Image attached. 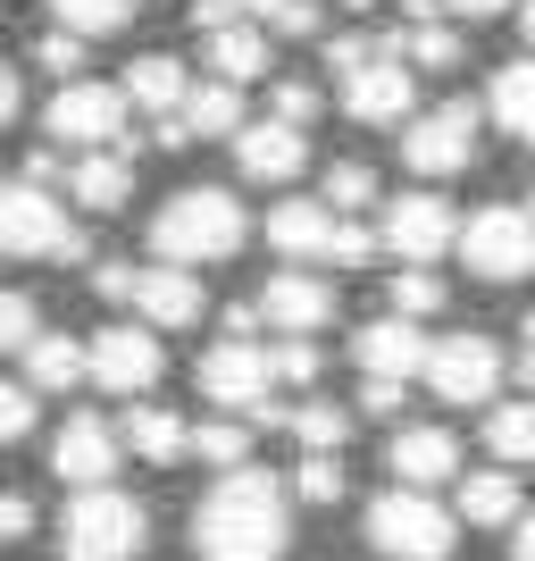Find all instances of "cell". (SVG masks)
<instances>
[{
  "label": "cell",
  "mask_w": 535,
  "mask_h": 561,
  "mask_svg": "<svg viewBox=\"0 0 535 561\" xmlns=\"http://www.w3.org/2000/svg\"><path fill=\"white\" fill-rule=\"evenodd\" d=\"M293 545V494L268 469H226L201 503H193V553L201 561H284Z\"/></svg>",
  "instance_id": "cell-1"
},
{
  "label": "cell",
  "mask_w": 535,
  "mask_h": 561,
  "mask_svg": "<svg viewBox=\"0 0 535 561\" xmlns=\"http://www.w3.org/2000/svg\"><path fill=\"white\" fill-rule=\"evenodd\" d=\"M243 234H252V218H243V202H234L226 185H185V193H167L160 210H151V252L185 260V268L234 260Z\"/></svg>",
  "instance_id": "cell-2"
},
{
  "label": "cell",
  "mask_w": 535,
  "mask_h": 561,
  "mask_svg": "<svg viewBox=\"0 0 535 561\" xmlns=\"http://www.w3.org/2000/svg\"><path fill=\"white\" fill-rule=\"evenodd\" d=\"M0 252L9 260H50V268H84L93 243L68 227V202H59L43 176H18V185H0Z\"/></svg>",
  "instance_id": "cell-3"
},
{
  "label": "cell",
  "mask_w": 535,
  "mask_h": 561,
  "mask_svg": "<svg viewBox=\"0 0 535 561\" xmlns=\"http://www.w3.org/2000/svg\"><path fill=\"white\" fill-rule=\"evenodd\" d=\"M151 545V512L117 486H75L68 519H59V561H142Z\"/></svg>",
  "instance_id": "cell-4"
},
{
  "label": "cell",
  "mask_w": 535,
  "mask_h": 561,
  "mask_svg": "<svg viewBox=\"0 0 535 561\" xmlns=\"http://www.w3.org/2000/svg\"><path fill=\"white\" fill-rule=\"evenodd\" d=\"M360 528H369V553H385V561H443L452 537H461V512H443L435 486H394L369 503Z\"/></svg>",
  "instance_id": "cell-5"
},
{
  "label": "cell",
  "mask_w": 535,
  "mask_h": 561,
  "mask_svg": "<svg viewBox=\"0 0 535 561\" xmlns=\"http://www.w3.org/2000/svg\"><path fill=\"white\" fill-rule=\"evenodd\" d=\"M126 117H135V93L126 84H93V76H68L43 110L50 142H75V151H101V142H126Z\"/></svg>",
  "instance_id": "cell-6"
},
{
  "label": "cell",
  "mask_w": 535,
  "mask_h": 561,
  "mask_svg": "<svg viewBox=\"0 0 535 561\" xmlns=\"http://www.w3.org/2000/svg\"><path fill=\"white\" fill-rule=\"evenodd\" d=\"M461 260H468V277H486V285L535 277V210H519V202H486V210L461 227Z\"/></svg>",
  "instance_id": "cell-7"
},
{
  "label": "cell",
  "mask_w": 535,
  "mask_h": 561,
  "mask_svg": "<svg viewBox=\"0 0 535 561\" xmlns=\"http://www.w3.org/2000/svg\"><path fill=\"white\" fill-rule=\"evenodd\" d=\"M193 386L218 402V411H243V420H268L259 402H268V386H284L277 377V352L252 344V335H226V344L201 352V369H193Z\"/></svg>",
  "instance_id": "cell-8"
},
{
  "label": "cell",
  "mask_w": 535,
  "mask_h": 561,
  "mask_svg": "<svg viewBox=\"0 0 535 561\" xmlns=\"http://www.w3.org/2000/svg\"><path fill=\"white\" fill-rule=\"evenodd\" d=\"M493 386H502V344L493 335H435L427 344V394L452 402V411H477V402H493Z\"/></svg>",
  "instance_id": "cell-9"
},
{
  "label": "cell",
  "mask_w": 535,
  "mask_h": 561,
  "mask_svg": "<svg viewBox=\"0 0 535 561\" xmlns=\"http://www.w3.org/2000/svg\"><path fill=\"white\" fill-rule=\"evenodd\" d=\"M477 160V110L468 101H435L402 126V168L410 176H461Z\"/></svg>",
  "instance_id": "cell-10"
},
{
  "label": "cell",
  "mask_w": 535,
  "mask_h": 561,
  "mask_svg": "<svg viewBox=\"0 0 535 561\" xmlns=\"http://www.w3.org/2000/svg\"><path fill=\"white\" fill-rule=\"evenodd\" d=\"M344 110L360 117V126H410V117H419V68H410L402 50L360 59V68L344 76Z\"/></svg>",
  "instance_id": "cell-11"
},
{
  "label": "cell",
  "mask_w": 535,
  "mask_h": 561,
  "mask_svg": "<svg viewBox=\"0 0 535 561\" xmlns=\"http://www.w3.org/2000/svg\"><path fill=\"white\" fill-rule=\"evenodd\" d=\"M126 461V427H109L101 411H68V427L50 436V478L68 486H109Z\"/></svg>",
  "instance_id": "cell-12"
},
{
  "label": "cell",
  "mask_w": 535,
  "mask_h": 561,
  "mask_svg": "<svg viewBox=\"0 0 535 561\" xmlns=\"http://www.w3.org/2000/svg\"><path fill=\"white\" fill-rule=\"evenodd\" d=\"M167 369V352H160V328L142 319V328H101L93 335V386H109V394L142 402L151 386H160Z\"/></svg>",
  "instance_id": "cell-13"
},
{
  "label": "cell",
  "mask_w": 535,
  "mask_h": 561,
  "mask_svg": "<svg viewBox=\"0 0 535 561\" xmlns=\"http://www.w3.org/2000/svg\"><path fill=\"white\" fill-rule=\"evenodd\" d=\"M385 252H394V260L461 252V218H452V202H443V193H402V202H385Z\"/></svg>",
  "instance_id": "cell-14"
},
{
  "label": "cell",
  "mask_w": 535,
  "mask_h": 561,
  "mask_svg": "<svg viewBox=\"0 0 535 561\" xmlns=\"http://www.w3.org/2000/svg\"><path fill=\"white\" fill-rule=\"evenodd\" d=\"M234 168H243L252 185H293V176L310 168V142H302V126H293V117L268 110V117H252V126L234 135Z\"/></svg>",
  "instance_id": "cell-15"
},
{
  "label": "cell",
  "mask_w": 535,
  "mask_h": 561,
  "mask_svg": "<svg viewBox=\"0 0 535 561\" xmlns=\"http://www.w3.org/2000/svg\"><path fill=\"white\" fill-rule=\"evenodd\" d=\"M201 268H185V260H151V268H135V319H151V328H193L201 319Z\"/></svg>",
  "instance_id": "cell-16"
},
{
  "label": "cell",
  "mask_w": 535,
  "mask_h": 561,
  "mask_svg": "<svg viewBox=\"0 0 535 561\" xmlns=\"http://www.w3.org/2000/svg\"><path fill=\"white\" fill-rule=\"evenodd\" d=\"M68 202L93 218H117L126 202H135V151L126 142H101V151H84V160L68 168Z\"/></svg>",
  "instance_id": "cell-17"
},
{
  "label": "cell",
  "mask_w": 535,
  "mask_h": 561,
  "mask_svg": "<svg viewBox=\"0 0 535 561\" xmlns=\"http://www.w3.org/2000/svg\"><path fill=\"white\" fill-rule=\"evenodd\" d=\"M351 352H360L369 377H427V335H419V319H402V310L369 319V328L351 335Z\"/></svg>",
  "instance_id": "cell-18"
},
{
  "label": "cell",
  "mask_w": 535,
  "mask_h": 561,
  "mask_svg": "<svg viewBox=\"0 0 535 561\" xmlns=\"http://www.w3.org/2000/svg\"><path fill=\"white\" fill-rule=\"evenodd\" d=\"M259 310H268V328H284V335H318L326 319H335V285L284 268V277L259 285Z\"/></svg>",
  "instance_id": "cell-19"
},
{
  "label": "cell",
  "mask_w": 535,
  "mask_h": 561,
  "mask_svg": "<svg viewBox=\"0 0 535 561\" xmlns=\"http://www.w3.org/2000/svg\"><path fill=\"white\" fill-rule=\"evenodd\" d=\"M385 469H394V486H443V478H461V445H452V427H394Z\"/></svg>",
  "instance_id": "cell-20"
},
{
  "label": "cell",
  "mask_w": 535,
  "mask_h": 561,
  "mask_svg": "<svg viewBox=\"0 0 535 561\" xmlns=\"http://www.w3.org/2000/svg\"><path fill=\"white\" fill-rule=\"evenodd\" d=\"M25 360V377L43 386V394H75L84 377H93V335H59V328H43L34 344L18 352Z\"/></svg>",
  "instance_id": "cell-21"
},
{
  "label": "cell",
  "mask_w": 535,
  "mask_h": 561,
  "mask_svg": "<svg viewBox=\"0 0 535 561\" xmlns=\"http://www.w3.org/2000/svg\"><path fill=\"white\" fill-rule=\"evenodd\" d=\"M117 427H126V445H135L151 469L193 461V427H185V411H167V402H151V394H142V402H135V411H126Z\"/></svg>",
  "instance_id": "cell-22"
},
{
  "label": "cell",
  "mask_w": 535,
  "mask_h": 561,
  "mask_svg": "<svg viewBox=\"0 0 535 561\" xmlns=\"http://www.w3.org/2000/svg\"><path fill=\"white\" fill-rule=\"evenodd\" d=\"M335 227H344L335 202H277V210H268V243H277L284 260H326Z\"/></svg>",
  "instance_id": "cell-23"
},
{
  "label": "cell",
  "mask_w": 535,
  "mask_h": 561,
  "mask_svg": "<svg viewBox=\"0 0 535 561\" xmlns=\"http://www.w3.org/2000/svg\"><path fill=\"white\" fill-rule=\"evenodd\" d=\"M126 93H135V110H142V117H167V110H185V101H193V76H185V59H167V50H142L135 68H126Z\"/></svg>",
  "instance_id": "cell-24"
},
{
  "label": "cell",
  "mask_w": 535,
  "mask_h": 561,
  "mask_svg": "<svg viewBox=\"0 0 535 561\" xmlns=\"http://www.w3.org/2000/svg\"><path fill=\"white\" fill-rule=\"evenodd\" d=\"M486 110H493V126H502L511 142H527V151H535V50H527V59H511V68H493Z\"/></svg>",
  "instance_id": "cell-25"
},
{
  "label": "cell",
  "mask_w": 535,
  "mask_h": 561,
  "mask_svg": "<svg viewBox=\"0 0 535 561\" xmlns=\"http://www.w3.org/2000/svg\"><path fill=\"white\" fill-rule=\"evenodd\" d=\"M210 76H234V84H259V76H277L268 68V25H218L210 34Z\"/></svg>",
  "instance_id": "cell-26"
},
{
  "label": "cell",
  "mask_w": 535,
  "mask_h": 561,
  "mask_svg": "<svg viewBox=\"0 0 535 561\" xmlns=\"http://www.w3.org/2000/svg\"><path fill=\"white\" fill-rule=\"evenodd\" d=\"M461 519H468V528H511V519H519V478H511V461L461 478Z\"/></svg>",
  "instance_id": "cell-27"
},
{
  "label": "cell",
  "mask_w": 535,
  "mask_h": 561,
  "mask_svg": "<svg viewBox=\"0 0 535 561\" xmlns=\"http://www.w3.org/2000/svg\"><path fill=\"white\" fill-rule=\"evenodd\" d=\"M385 50H402V59H410L419 76L461 68V34H452L443 18H410V25H394V34H385Z\"/></svg>",
  "instance_id": "cell-28"
},
{
  "label": "cell",
  "mask_w": 535,
  "mask_h": 561,
  "mask_svg": "<svg viewBox=\"0 0 535 561\" xmlns=\"http://www.w3.org/2000/svg\"><path fill=\"white\" fill-rule=\"evenodd\" d=\"M185 117H193V135H201V142L243 135V126H252V117H243V84H234V76H210V84H193Z\"/></svg>",
  "instance_id": "cell-29"
},
{
  "label": "cell",
  "mask_w": 535,
  "mask_h": 561,
  "mask_svg": "<svg viewBox=\"0 0 535 561\" xmlns=\"http://www.w3.org/2000/svg\"><path fill=\"white\" fill-rule=\"evenodd\" d=\"M43 9H50V25H75V34H93V43L142 18V0H43Z\"/></svg>",
  "instance_id": "cell-30"
},
{
  "label": "cell",
  "mask_w": 535,
  "mask_h": 561,
  "mask_svg": "<svg viewBox=\"0 0 535 561\" xmlns=\"http://www.w3.org/2000/svg\"><path fill=\"white\" fill-rule=\"evenodd\" d=\"M351 420H360V411H344V402H302V411H293V445L302 453H344Z\"/></svg>",
  "instance_id": "cell-31"
},
{
  "label": "cell",
  "mask_w": 535,
  "mask_h": 561,
  "mask_svg": "<svg viewBox=\"0 0 535 561\" xmlns=\"http://www.w3.org/2000/svg\"><path fill=\"white\" fill-rule=\"evenodd\" d=\"M486 445H493V461H535V394L493 411V420H486Z\"/></svg>",
  "instance_id": "cell-32"
},
{
  "label": "cell",
  "mask_w": 535,
  "mask_h": 561,
  "mask_svg": "<svg viewBox=\"0 0 535 561\" xmlns=\"http://www.w3.org/2000/svg\"><path fill=\"white\" fill-rule=\"evenodd\" d=\"M193 461L243 469V461H252V427H243V420H201V427H193Z\"/></svg>",
  "instance_id": "cell-33"
},
{
  "label": "cell",
  "mask_w": 535,
  "mask_h": 561,
  "mask_svg": "<svg viewBox=\"0 0 535 561\" xmlns=\"http://www.w3.org/2000/svg\"><path fill=\"white\" fill-rule=\"evenodd\" d=\"M385 302H394L402 319H435L443 310V277H427V260H410L402 277H385Z\"/></svg>",
  "instance_id": "cell-34"
},
{
  "label": "cell",
  "mask_w": 535,
  "mask_h": 561,
  "mask_svg": "<svg viewBox=\"0 0 535 561\" xmlns=\"http://www.w3.org/2000/svg\"><path fill=\"white\" fill-rule=\"evenodd\" d=\"M84 59H93V34H75V25H50L43 43H34V68L59 76V84H68V76H84Z\"/></svg>",
  "instance_id": "cell-35"
},
{
  "label": "cell",
  "mask_w": 535,
  "mask_h": 561,
  "mask_svg": "<svg viewBox=\"0 0 535 561\" xmlns=\"http://www.w3.org/2000/svg\"><path fill=\"white\" fill-rule=\"evenodd\" d=\"M293 494H302V503H344V453H302Z\"/></svg>",
  "instance_id": "cell-36"
},
{
  "label": "cell",
  "mask_w": 535,
  "mask_h": 561,
  "mask_svg": "<svg viewBox=\"0 0 535 561\" xmlns=\"http://www.w3.org/2000/svg\"><path fill=\"white\" fill-rule=\"evenodd\" d=\"M326 202H335V210H369L376 202V168L369 160H335L326 168Z\"/></svg>",
  "instance_id": "cell-37"
},
{
  "label": "cell",
  "mask_w": 535,
  "mask_h": 561,
  "mask_svg": "<svg viewBox=\"0 0 535 561\" xmlns=\"http://www.w3.org/2000/svg\"><path fill=\"white\" fill-rule=\"evenodd\" d=\"M34 394H43V386H34V377H0V445H25V436H34Z\"/></svg>",
  "instance_id": "cell-38"
},
{
  "label": "cell",
  "mask_w": 535,
  "mask_h": 561,
  "mask_svg": "<svg viewBox=\"0 0 535 561\" xmlns=\"http://www.w3.org/2000/svg\"><path fill=\"white\" fill-rule=\"evenodd\" d=\"M376 252H385V227H360V218L344 210V227H335V243H326V260H335V268H369Z\"/></svg>",
  "instance_id": "cell-39"
},
{
  "label": "cell",
  "mask_w": 535,
  "mask_h": 561,
  "mask_svg": "<svg viewBox=\"0 0 535 561\" xmlns=\"http://www.w3.org/2000/svg\"><path fill=\"white\" fill-rule=\"evenodd\" d=\"M268 110H277V117H293V126H310V117L326 110V93L310 84V76H268Z\"/></svg>",
  "instance_id": "cell-40"
},
{
  "label": "cell",
  "mask_w": 535,
  "mask_h": 561,
  "mask_svg": "<svg viewBox=\"0 0 535 561\" xmlns=\"http://www.w3.org/2000/svg\"><path fill=\"white\" fill-rule=\"evenodd\" d=\"M268 34H318V0H243Z\"/></svg>",
  "instance_id": "cell-41"
},
{
  "label": "cell",
  "mask_w": 535,
  "mask_h": 561,
  "mask_svg": "<svg viewBox=\"0 0 535 561\" xmlns=\"http://www.w3.org/2000/svg\"><path fill=\"white\" fill-rule=\"evenodd\" d=\"M43 335V310H34V294H0V352H25Z\"/></svg>",
  "instance_id": "cell-42"
},
{
  "label": "cell",
  "mask_w": 535,
  "mask_h": 561,
  "mask_svg": "<svg viewBox=\"0 0 535 561\" xmlns=\"http://www.w3.org/2000/svg\"><path fill=\"white\" fill-rule=\"evenodd\" d=\"M93 294H101V302H117V310H135V260H101Z\"/></svg>",
  "instance_id": "cell-43"
},
{
  "label": "cell",
  "mask_w": 535,
  "mask_h": 561,
  "mask_svg": "<svg viewBox=\"0 0 535 561\" xmlns=\"http://www.w3.org/2000/svg\"><path fill=\"white\" fill-rule=\"evenodd\" d=\"M385 43H369V34H326V76H351L360 59H376Z\"/></svg>",
  "instance_id": "cell-44"
},
{
  "label": "cell",
  "mask_w": 535,
  "mask_h": 561,
  "mask_svg": "<svg viewBox=\"0 0 535 561\" xmlns=\"http://www.w3.org/2000/svg\"><path fill=\"white\" fill-rule=\"evenodd\" d=\"M277 377H284V386H310V377H318V344H310V335L277 344Z\"/></svg>",
  "instance_id": "cell-45"
},
{
  "label": "cell",
  "mask_w": 535,
  "mask_h": 561,
  "mask_svg": "<svg viewBox=\"0 0 535 561\" xmlns=\"http://www.w3.org/2000/svg\"><path fill=\"white\" fill-rule=\"evenodd\" d=\"M185 18H193V34H218V25H234V18H252V9H243V0H193Z\"/></svg>",
  "instance_id": "cell-46"
},
{
  "label": "cell",
  "mask_w": 535,
  "mask_h": 561,
  "mask_svg": "<svg viewBox=\"0 0 535 561\" xmlns=\"http://www.w3.org/2000/svg\"><path fill=\"white\" fill-rule=\"evenodd\" d=\"M18 537H34V503H25V494H0V545H18Z\"/></svg>",
  "instance_id": "cell-47"
},
{
  "label": "cell",
  "mask_w": 535,
  "mask_h": 561,
  "mask_svg": "<svg viewBox=\"0 0 535 561\" xmlns=\"http://www.w3.org/2000/svg\"><path fill=\"white\" fill-rule=\"evenodd\" d=\"M402 386H410V377H369V386H360V411H402Z\"/></svg>",
  "instance_id": "cell-48"
},
{
  "label": "cell",
  "mask_w": 535,
  "mask_h": 561,
  "mask_svg": "<svg viewBox=\"0 0 535 561\" xmlns=\"http://www.w3.org/2000/svg\"><path fill=\"white\" fill-rule=\"evenodd\" d=\"M18 110H25V76L0 59V126H18Z\"/></svg>",
  "instance_id": "cell-49"
},
{
  "label": "cell",
  "mask_w": 535,
  "mask_h": 561,
  "mask_svg": "<svg viewBox=\"0 0 535 561\" xmlns=\"http://www.w3.org/2000/svg\"><path fill=\"white\" fill-rule=\"evenodd\" d=\"M443 9H452V18H468V25H477V18H502V9H519V0H443Z\"/></svg>",
  "instance_id": "cell-50"
},
{
  "label": "cell",
  "mask_w": 535,
  "mask_h": 561,
  "mask_svg": "<svg viewBox=\"0 0 535 561\" xmlns=\"http://www.w3.org/2000/svg\"><path fill=\"white\" fill-rule=\"evenodd\" d=\"M511 561H535V512L511 519Z\"/></svg>",
  "instance_id": "cell-51"
},
{
  "label": "cell",
  "mask_w": 535,
  "mask_h": 561,
  "mask_svg": "<svg viewBox=\"0 0 535 561\" xmlns=\"http://www.w3.org/2000/svg\"><path fill=\"white\" fill-rule=\"evenodd\" d=\"M511 18H519V34H527V50H535V0H519Z\"/></svg>",
  "instance_id": "cell-52"
},
{
  "label": "cell",
  "mask_w": 535,
  "mask_h": 561,
  "mask_svg": "<svg viewBox=\"0 0 535 561\" xmlns=\"http://www.w3.org/2000/svg\"><path fill=\"white\" fill-rule=\"evenodd\" d=\"M519 386H527V394H535V344L519 352Z\"/></svg>",
  "instance_id": "cell-53"
},
{
  "label": "cell",
  "mask_w": 535,
  "mask_h": 561,
  "mask_svg": "<svg viewBox=\"0 0 535 561\" xmlns=\"http://www.w3.org/2000/svg\"><path fill=\"white\" fill-rule=\"evenodd\" d=\"M519 335H527V344H535V310H527V328H519Z\"/></svg>",
  "instance_id": "cell-54"
}]
</instances>
